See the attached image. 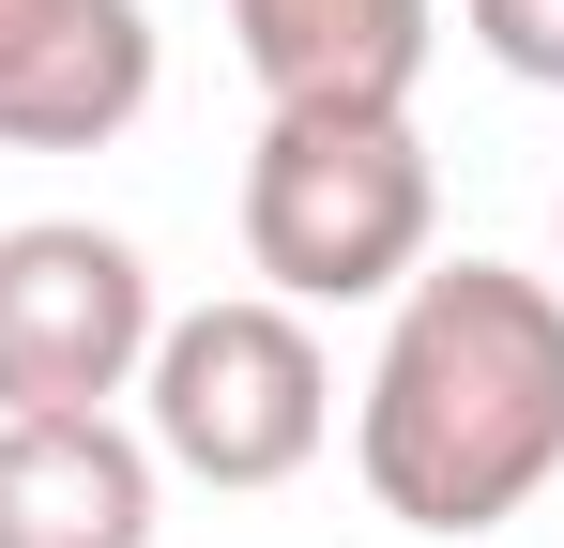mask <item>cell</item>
<instances>
[{"instance_id":"5","label":"cell","mask_w":564,"mask_h":548,"mask_svg":"<svg viewBox=\"0 0 564 548\" xmlns=\"http://www.w3.org/2000/svg\"><path fill=\"white\" fill-rule=\"evenodd\" d=\"M138 107H153L138 0H0V138L15 153H107Z\"/></svg>"},{"instance_id":"2","label":"cell","mask_w":564,"mask_h":548,"mask_svg":"<svg viewBox=\"0 0 564 548\" xmlns=\"http://www.w3.org/2000/svg\"><path fill=\"white\" fill-rule=\"evenodd\" d=\"M427 138L412 107H260L245 153V260L275 274V305H367L427 274Z\"/></svg>"},{"instance_id":"3","label":"cell","mask_w":564,"mask_h":548,"mask_svg":"<svg viewBox=\"0 0 564 548\" xmlns=\"http://www.w3.org/2000/svg\"><path fill=\"white\" fill-rule=\"evenodd\" d=\"M138 396H153V457L198 472V487H290L321 457V427H336V365L305 336V305H275V289L153 320Z\"/></svg>"},{"instance_id":"8","label":"cell","mask_w":564,"mask_h":548,"mask_svg":"<svg viewBox=\"0 0 564 548\" xmlns=\"http://www.w3.org/2000/svg\"><path fill=\"white\" fill-rule=\"evenodd\" d=\"M458 15H473V46H488L503 77L564 91V0H458Z\"/></svg>"},{"instance_id":"6","label":"cell","mask_w":564,"mask_h":548,"mask_svg":"<svg viewBox=\"0 0 564 548\" xmlns=\"http://www.w3.org/2000/svg\"><path fill=\"white\" fill-rule=\"evenodd\" d=\"M0 548H153V442L107 412H0Z\"/></svg>"},{"instance_id":"7","label":"cell","mask_w":564,"mask_h":548,"mask_svg":"<svg viewBox=\"0 0 564 548\" xmlns=\"http://www.w3.org/2000/svg\"><path fill=\"white\" fill-rule=\"evenodd\" d=\"M443 0H229L260 107H412Z\"/></svg>"},{"instance_id":"4","label":"cell","mask_w":564,"mask_h":548,"mask_svg":"<svg viewBox=\"0 0 564 548\" xmlns=\"http://www.w3.org/2000/svg\"><path fill=\"white\" fill-rule=\"evenodd\" d=\"M153 365V260L93 213L0 229V412H107Z\"/></svg>"},{"instance_id":"1","label":"cell","mask_w":564,"mask_h":548,"mask_svg":"<svg viewBox=\"0 0 564 548\" xmlns=\"http://www.w3.org/2000/svg\"><path fill=\"white\" fill-rule=\"evenodd\" d=\"M367 503L412 534H503L564 472V289L519 260H427L367 365Z\"/></svg>"}]
</instances>
